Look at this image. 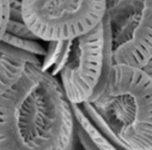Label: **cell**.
Returning <instances> with one entry per match:
<instances>
[{
	"label": "cell",
	"mask_w": 152,
	"mask_h": 150,
	"mask_svg": "<svg viewBox=\"0 0 152 150\" xmlns=\"http://www.w3.org/2000/svg\"><path fill=\"white\" fill-rule=\"evenodd\" d=\"M72 103L58 78L26 63L0 95V150H74Z\"/></svg>",
	"instance_id": "1"
},
{
	"label": "cell",
	"mask_w": 152,
	"mask_h": 150,
	"mask_svg": "<svg viewBox=\"0 0 152 150\" xmlns=\"http://www.w3.org/2000/svg\"><path fill=\"white\" fill-rule=\"evenodd\" d=\"M87 113L131 150H152V78L144 69L114 65Z\"/></svg>",
	"instance_id": "2"
},
{
	"label": "cell",
	"mask_w": 152,
	"mask_h": 150,
	"mask_svg": "<svg viewBox=\"0 0 152 150\" xmlns=\"http://www.w3.org/2000/svg\"><path fill=\"white\" fill-rule=\"evenodd\" d=\"M113 67L112 39L107 18L104 16L91 31L65 41L57 75L69 101L81 104L100 95Z\"/></svg>",
	"instance_id": "3"
},
{
	"label": "cell",
	"mask_w": 152,
	"mask_h": 150,
	"mask_svg": "<svg viewBox=\"0 0 152 150\" xmlns=\"http://www.w3.org/2000/svg\"><path fill=\"white\" fill-rule=\"evenodd\" d=\"M105 0H21V15L44 42L69 41L91 31L105 16Z\"/></svg>",
	"instance_id": "4"
},
{
	"label": "cell",
	"mask_w": 152,
	"mask_h": 150,
	"mask_svg": "<svg viewBox=\"0 0 152 150\" xmlns=\"http://www.w3.org/2000/svg\"><path fill=\"white\" fill-rule=\"evenodd\" d=\"M114 65L143 69L152 59V0H105Z\"/></svg>",
	"instance_id": "5"
},
{
	"label": "cell",
	"mask_w": 152,
	"mask_h": 150,
	"mask_svg": "<svg viewBox=\"0 0 152 150\" xmlns=\"http://www.w3.org/2000/svg\"><path fill=\"white\" fill-rule=\"evenodd\" d=\"M76 123V138L85 150H131L114 138L87 113L83 104H72Z\"/></svg>",
	"instance_id": "6"
},
{
	"label": "cell",
	"mask_w": 152,
	"mask_h": 150,
	"mask_svg": "<svg viewBox=\"0 0 152 150\" xmlns=\"http://www.w3.org/2000/svg\"><path fill=\"white\" fill-rule=\"evenodd\" d=\"M26 63L42 66L43 61L0 42V95L18 80Z\"/></svg>",
	"instance_id": "7"
},
{
	"label": "cell",
	"mask_w": 152,
	"mask_h": 150,
	"mask_svg": "<svg viewBox=\"0 0 152 150\" xmlns=\"http://www.w3.org/2000/svg\"><path fill=\"white\" fill-rule=\"evenodd\" d=\"M10 18V0H0V40Z\"/></svg>",
	"instance_id": "8"
},
{
	"label": "cell",
	"mask_w": 152,
	"mask_h": 150,
	"mask_svg": "<svg viewBox=\"0 0 152 150\" xmlns=\"http://www.w3.org/2000/svg\"><path fill=\"white\" fill-rule=\"evenodd\" d=\"M143 69H144V71H145L146 73H147L148 75L152 78V59L148 61V64L143 68Z\"/></svg>",
	"instance_id": "9"
}]
</instances>
